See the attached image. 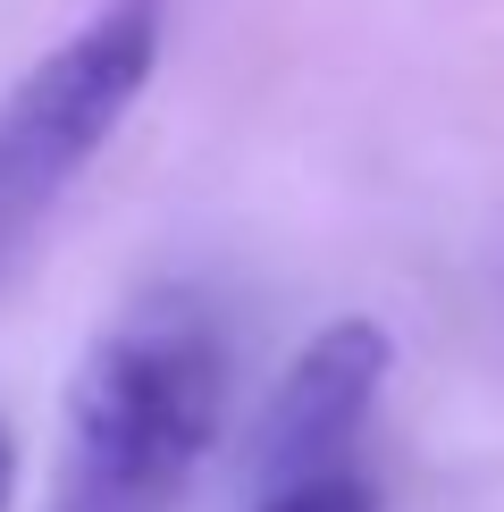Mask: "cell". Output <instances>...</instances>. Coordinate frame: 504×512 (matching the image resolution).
Returning <instances> with one entry per match:
<instances>
[{
	"instance_id": "obj_5",
	"label": "cell",
	"mask_w": 504,
	"mask_h": 512,
	"mask_svg": "<svg viewBox=\"0 0 504 512\" xmlns=\"http://www.w3.org/2000/svg\"><path fill=\"white\" fill-rule=\"evenodd\" d=\"M9 496H17V445H9V429H0V512H9Z\"/></svg>"
},
{
	"instance_id": "obj_4",
	"label": "cell",
	"mask_w": 504,
	"mask_h": 512,
	"mask_svg": "<svg viewBox=\"0 0 504 512\" xmlns=\"http://www.w3.org/2000/svg\"><path fill=\"white\" fill-rule=\"evenodd\" d=\"M252 512H378V496L345 471V479H320V487H294V496H269Z\"/></svg>"
},
{
	"instance_id": "obj_1",
	"label": "cell",
	"mask_w": 504,
	"mask_h": 512,
	"mask_svg": "<svg viewBox=\"0 0 504 512\" xmlns=\"http://www.w3.org/2000/svg\"><path fill=\"white\" fill-rule=\"evenodd\" d=\"M227 420V336L194 286L135 294L84 345L59 412L51 512H177Z\"/></svg>"
},
{
	"instance_id": "obj_2",
	"label": "cell",
	"mask_w": 504,
	"mask_h": 512,
	"mask_svg": "<svg viewBox=\"0 0 504 512\" xmlns=\"http://www.w3.org/2000/svg\"><path fill=\"white\" fill-rule=\"evenodd\" d=\"M152 68H160V9L110 0L0 93V277L42 236L59 194L110 152V135L143 101Z\"/></svg>"
},
{
	"instance_id": "obj_3",
	"label": "cell",
	"mask_w": 504,
	"mask_h": 512,
	"mask_svg": "<svg viewBox=\"0 0 504 512\" xmlns=\"http://www.w3.org/2000/svg\"><path fill=\"white\" fill-rule=\"evenodd\" d=\"M387 370H395V336L378 319H328V328H311L303 353L278 370L261 420H252V445H244L252 504L345 479L353 445L370 429V403L387 395Z\"/></svg>"
}]
</instances>
